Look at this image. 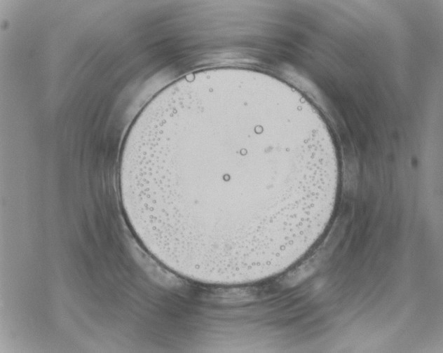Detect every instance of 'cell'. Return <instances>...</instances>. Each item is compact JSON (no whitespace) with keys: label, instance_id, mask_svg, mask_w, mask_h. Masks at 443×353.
Returning a JSON list of instances; mask_svg holds the SVG:
<instances>
[{"label":"cell","instance_id":"1","mask_svg":"<svg viewBox=\"0 0 443 353\" xmlns=\"http://www.w3.org/2000/svg\"><path fill=\"white\" fill-rule=\"evenodd\" d=\"M134 182L161 230L200 250L240 255L308 221L331 170L267 116L222 106L153 135Z\"/></svg>","mask_w":443,"mask_h":353}]
</instances>
